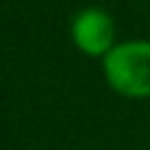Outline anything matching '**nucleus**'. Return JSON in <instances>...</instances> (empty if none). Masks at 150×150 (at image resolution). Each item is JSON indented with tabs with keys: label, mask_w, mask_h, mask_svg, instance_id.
I'll return each instance as SVG.
<instances>
[{
	"label": "nucleus",
	"mask_w": 150,
	"mask_h": 150,
	"mask_svg": "<svg viewBox=\"0 0 150 150\" xmlns=\"http://www.w3.org/2000/svg\"><path fill=\"white\" fill-rule=\"evenodd\" d=\"M101 73L105 84L122 98H150V40H120L103 59Z\"/></svg>",
	"instance_id": "1"
},
{
	"label": "nucleus",
	"mask_w": 150,
	"mask_h": 150,
	"mask_svg": "<svg viewBox=\"0 0 150 150\" xmlns=\"http://www.w3.org/2000/svg\"><path fill=\"white\" fill-rule=\"evenodd\" d=\"M70 40L80 54L89 59H103L120 42L112 14L98 5L82 7L70 21Z\"/></svg>",
	"instance_id": "2"
}]
</instances>
